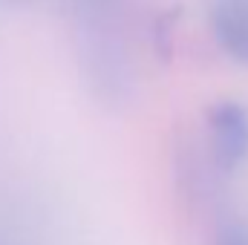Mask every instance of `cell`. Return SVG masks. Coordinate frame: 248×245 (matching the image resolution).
<instances>
[{
    "instance_id": "1",
    "label": "cell",
    "mask_w": 248,
    "mask_h": 245,
    "mask_svg": "<svg viewBox=\"0 0 248 245\" xmlns=\"http://www.w3.org/2000/svg\"><path fill=\"white\" fill-rule=\"evenodd\" d=\"M205 147L219 170H240L248 162V107L240 101H217L205 113Z\"/></svg>"
},
{
    "instance_id": "2",
    "label": "cell",
    "mask_w": 248,
    "mask_h": 245,
    "mask_svg": "<svg viewBox=\"0 0 248 245\" xmlns=\"http://www.w3.org/2000/svg\"><path fill=\"white\" fill-rule=\"evenodd\" d=\"M214 38L240 63H248V0H228L214 12Z\"/></svg>"
},
{
    "instance_id": "3",
    "label": "cell",
    "mask_w": 248,
    "mask_h": 245,
    "mask_svg": "<svg viewBox=\"0 0 248 245\" xmlns=\"http://www.w3.org/2000/svg\"><path fill=\"white\" fill-rule=\"evenodd\" d=\"M211 245H248V225L240 222V219L222 222V225L214 231Z\"/></svg>"
}]
</instances>
